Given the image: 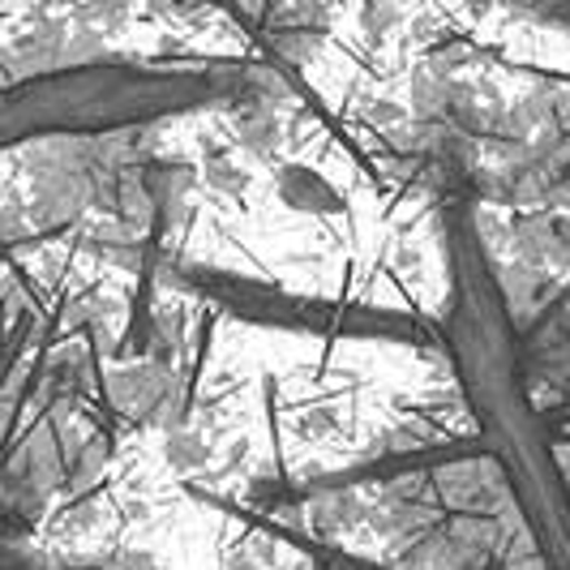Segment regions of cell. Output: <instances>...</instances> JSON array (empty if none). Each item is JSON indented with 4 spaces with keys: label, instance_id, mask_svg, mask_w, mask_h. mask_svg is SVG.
I'll list each match as a JSON object with an SVG mask.
<instances>
[{
    "label": "cell",
    "instance_id": "1",
    "mask_svg": "<svg viewBox=\"0 0 570 570\" xmlns=\"http://www.w3.org/2000/svg\"><path fill=\"white\" fill-rule=\"evenodd\" d=\"M146 95V78L129 69H60L27 82L0 86V150L108 125L120 108Z\"/></svg>",
    "mask_w": 570,
    "mask_h": 570
},
{
    "label": "cell",
    "instance_id": "2",
    "mask_svg": "<svg viewBox=\"0 0 570 570\" xmlns=\"http://www.w3.org/2000/svg\"><path fill=\"white\" fill-rule=\"evenodd\" d=\"M0 570H30V558H22L18 549H4V544H0Z\"/></svg>",
    "mask_w": 570,
    "mask_h": 570
}]
</instances>
